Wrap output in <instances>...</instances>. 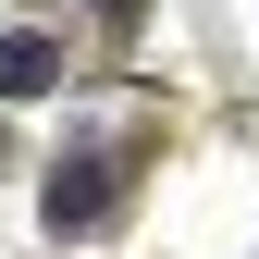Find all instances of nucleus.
<instances>
[{"mask_svg": "<svg viewBox=\"0 0 259 259\" xmlns=\"http://www.w3.org/2000/svg\"><path fill=\"white\" fill-rule=\"evenodd\" d=\"M50 74H62V50H50V37H0V99H37Z\"/></svg>", "mask_w": 259, "mask_h": 259, "instance_id": "f257e3e1", "label": "nucleus"}]
</instances>
